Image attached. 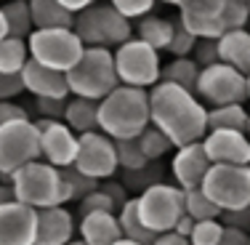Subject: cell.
Masks as SVG:
<instances>
[{
  "label": "cell",
  "mask_w": 250,
  "mask_h": 245,
  "mask_svg": "<svg viewBox=\"0 0 250 245\" xmlns=\"http://www.w3.org/2000/svg\"><path fill=\"white\" fill-rule=\"evenodd\" d=\"M27 62H29L27 40H19V38L0 40V72L3 75H21Z\"/></svg>",
  "instance_id": "cell-29"
},
{
  "label": "cell",
  "mask_w": 250,
  "mask_h": 245,
  "mask_svg": "<svg viewBox=\"0 0 250 245\" xmlns=\"http://www.w3.org/2000/svg\"><path fill=\"white\" fill-rule=\"evenodd\" d=\"M62 176H64V181H67V187H69V202H80L83 197H88L91 192H96L99 184H101V181H96V178L80 173L75 165H72V168H64Z\"/></svg>",
  "instance_id": "cell-33"
},
{
  "label": "cell",
  "mask_w": 250,
  "mask_h": 245,
  "mask_svg": "<svg viewBox=\"0 0 250 245\" xmlns=\"http://www.w3.org/2000/svg\"><path fill=\"white\" fill-rule=\"evenodd\" d=\"M192 229H194V219H189L187 213H184V216L176 221V226H173V232H176V235L187 237V240H189V237H192Z\"/></svg>",
  "instance_id": "cell-48"
},
{
  "label": "cell",
  "mask_w": 250,
  "mask_h": 245,
  "mask_svg": "<svg viewBox=\"0 0 250 245\" xmlns=\"http://www.w3.org/2000/svg\"><path fill=\"white\" fill-rule=\"evenodd\" d=\"M77 213L80 216H88V213H117V208L101 189H96V192H91L88 197H83L77 202Z\"/></svg>",
  "instance_id": "cell-38"
},
{
  "label": "cell",
  "mask_w": 250,
  "mask_h": 245,
  "mask_svg": "<svg viewBox=\"0 0 250 245\" xmlns=\"http://www.w3.org/2000/svg\"><path fill=\"white\" fill-rule=\"evenodd\" d=\"M136 208L144 226L154 235L173 232L176 221L184 216V189L176 184H157L136 195Z\"/></svg>",
  "instance_id": "cell-8"
},
{
  "label": "cell",
  "mask_w": 250,
  "mask_h": 245,
  "mask_svg": "<svg viewBox=\"0 0 250 245\" xmlns=\"http://www.w3.org/2000/svg\"><path fill=\"white\" fill-rule=\"evenodd\" d=\"M200 189L221 208V213L242 211L250 205V168L248 165H210Z\"/></svg>",
  "instance_id": "cell-10"
},
{
  "label": "cell",
  "mask_w": 250,
  "mask_h": 245,
  "mask_svg": "<svg viewBox=\"0 0 250 245\" xmlns=\"http://www.w3.org/2000/svg\"><path fill=\"white\" fill-rule=\"evenodd\" d=\"M29 59L48 69L67 75L85 53L83 40L75 35V29H35L27 40Z\"/></svg>",
  "instance_id": "cell-6"
},
{
  "label": "cell",
  "mask_w": 250,
  "mask_h": 245,
  "mask_svg": "<svg viewBox=\"0 0 250 245\" xmlns=\"http://www.w3.org/2000/svg\"><path fill=\"white\" fill-rule=\"evenodd\" d=\"M226 226L221 219H210V221H194V229L189 243L192 245H218L224 237Z\"/></svg>",
  "instance_id": "cell-35"
},
{
  "label": "cell",
  "mask_w": 250,
  "mask_h": 245,
  "mask_svg": "<svg viewBox=\"0 0 250 245\" xmlns=\"http://www.w3.org/2000/svg\"><path fill=\"white\" fill-rule=\"evenodd\" d=\"M160 3H165V5H173V8H181V3H184V0H160Z\"/></svg>",
  "instance_id": "cell-52"
},
{
  "label": "cell",
  "mask_w": 250,
  "mask_h": 245,
  "mask_svg": "<svg viewBox=\"0 0 250 245\" xmlns=\"http://www.w3.org/2000/svg\"><path fill=\"white\" fill-rule=\"evenodd\" d=\"M115 245H139V243H130V240H120V243H115Z\"/></svg>",
  "instance_id": "cell-53"
},
{
  "label": "cell",
  "mask_w": 250,
  "mask_h": 245,
  "mask_svg": "<svg viewBox=\"0 0 250 245\" xmlns=\"http://www.w3.org/2000/svg\"><path fill=\"white\" fill-rule=\"evenodd\" d=\"M40 160V131L35 120H14L0 128V178Z\"/></svg>",
  "instance_id": "cell-9"
},
{
  "label": "cell",
  "mask_w": 250,
  "mask_h": 245,
  "mask_svg": "<svg viewBox=\"0 0 250 245\" xmlns=\"http://www.w3.org/2000/svg\"><path fill=\"white\" fill-rule=\"evenodd\" d=\"M112 53H115V69L120 86L152 91L160 83V75H163L160 53L146 43H141L139 38H130L128 43L117 45Z\"/></svg>",
  "instance_id": "cell-7"
},
{
  "label": "cell",
  "mask_w": 250,
  "mask_h": 245,
  "mask_svg": "<svg viewBox=\"0 0 250 245\" xmlns=\"http://www.w3.org/2000/svg\"><path fill=\"white\" fill-rule=\"evenodd\" d=\"M221 221L226 226H234V229L250 235V205L242 208V211H234V213H221Z\"/></svg>",
  "instance_id": "cell-45"
},
{
  "label": "cell",
  "mask_w": 250,
  "mask_h": 245,
  "mask_svg": "<svg viewBox=\"0 0 250 245\" xmlns=\"http://www.w3.org/2000/svg\"><path fill=\"white\" fill-rule=\"evenodd\" d=\"M59 5H62V8H67L72 16H77V14H83L85 8L96 5V0H59Z\"/></svg>",
  "instance_id": "cell-47"
},
{
  "label": "cell",
  "mask_w": 250,
  "mask_h": 245,
  "mask_svg": "<svg viewBox=\"0 0 250 245\" xmlns=\"http://www.w3.org/2000/svg\"><path fill=\"white\" fill-rule=\"evenodd\" d=\"M139 147H141V152H144V157L149 160V163H157V160H163L170 149H176L170 144L168 136H165L163 131H157L154 125H149V128L139 136Z\"/></svg>",
  "instance_id": "cell-32"
},
{
  "label": "cell",
  "mask_w": 250,
  "mask_h": 245,
  "mask_svg": "<svg viewBox=\"0 0 250 245\" xmlns=\"http://www.w3.org/2000/svg\"><path fill=\"white\" fill-rule=\"evenodd\" d=\"M38 211L21 202L0 205V245H35Z\"/></svg>",
  "instance_id": "cell-17"
},
{
  "label": "cell",
  "mask_w": 250,
  "mask_h": 245,
  "mask_svg": "<svg viewBox=\"0 0 250 245\" xmlns=\"http://www.w3.org/2000/svg\"><path fill=\"white\" fill-rule=\"evenodd\" d=\"M213 165H250V139L240 131H208L202 139Z\"/></svg>",
  "instance_id": "cell-15"
},
{
  "label": "cell",
  "mask_w": 250,
  "mask_h": 245,
  "mask_svg": "<svg viewBox=\"0 0 250 245\" xmlns=\"http://www.w3.org/2000/svg\"><path fill=\"white\" fill-rule=\"evenodd\" d=\"M248 168H250V165H248Z\"/></svg>",
  "instance_id": "cell-59"
},
{
  "label": "cell",
  "mask_w": 250,
  "mask_h": 245,
  "mask_svg": "<svg viewBox=\"0 0 250 245\" xmlns=\"http://www.w3.org/2000/svg\"><path fill=\"white\" fill-rule=\"evenodd\" d=\"M67 101L69 99H35V107H38L40 117H45V120H64Z\"/></svg>",
  "instance_id": "cell-41"
},
{
  "label": "cell",
  "mask_w": 250,
  "mask_h": 245,
  "mask_svg": "<svg viewBox=\"0 0 250 245\" xmlns=\"http://www.w3.org/2000/svg\"><path fill=\"white\" fill-rule=\"evenodd\" d=\"M149 120L176 149L202 141L208 134V110L197 93L170 83H157L149 91Z\"/></svg>",
  "instance_id": "cell-1"
},
{
  "label": "cell",
  "mask_w": 250,
  "mask_h": 245,
  "mask_svg": "<svg viewBox=\"0 0 250 245\" xmlns=\"http://www.w3.org/2000/svg\"><path fill=\"white\" fill-rule=\"evenodd\" d=\"M64 123H67L77 136L99 131V101L69 96L67 112H64Z\"/></svg>",
  "instance_id": "cell-23"
},
{
  "label": "cell",
  "mask_w": 250,
  "mask_h": 245,
  "mask_svg": "<svg viewBox=\"0 0 250 245\" xmlns=\"http://www.w3.org/2000/svg\"><path fill=\"white\" fill-rule=\"evenodd\" d=\"M117 221H120V229H123V240L139 243V245H154V240H157V235L146 229L144 221L139 219L136 197H130L120 211H117Z\"/></svg>",
  "instance_id": "cell-25"
},
{
  "label": "cell",
  "mask_w": 250,
  "mask_h": 245,
  "mask_svg": "<svg viewBox=\"0 0 250 245\" xmlns=\"http://www.w3.org/2000/svg\"><path fill=\"white\" fill-rule=\"evenodd\" d=\"M197 99L208 101L210 107H226V104H242L248 101V77L237 72L234 67L218 62L213 67L200 69L197 80Z\"/></svg>",
  "instance_id": "cell-11"
},
{
  "label": "cell",
  "mask_w": 250,
  "mask_h": 245,
  "mask_svg": "<svg viewBox=\"0 0 250 245\" xmlns=\"http://www.w3.org/2000/svg\"><path fill=\"white\" fill-rule=\"evenodd\" d=\"M75 168L80 171V173H85V176L96 178V181L115 178V173L120 171L115 139H109V136L101 134V131L83 134L80 136V144H77Z\"/></svg>",
  "instance_id": "cell-12"
},
{
  "label": "cell",
  "mask_w": 250,
  "mask_h": 245,
  "mask_svg": "<svg viewBox=\"0 0 250 245\" xmlns=\"http://www.w3.org/2000/svg\"><path fill=\"white\" fill-rule=\"evenodd\" d=\"M35 29H72L75 16L59 5V0H27Z\"/></svg>",
  "instance_id": "cell-22"
},
{
  "label": "cell",
  "mask_w": 250,
  "mask_h": 245,
  "mask_svg": "<svg viewBox=\"0 0 250 245\" xmlns=\"http://www.w3.org/2000/svg\"><path fill=\"white\" fill-rule=\"evenodd\" d=\"M11 202H16L14 184H11L8 178H3V181H0V205H11Z\"/></svg>",
  "instance_id": "cell-49"
},
{
  "label": "cell",
  "mask_w": 250,
  "mask_h": 245,
  "mask_svg": "<svg viewBox=\"0 0 250 245\" xmlns=\"http://www.w3.org/2000/svg\"><path fill=\"white\" fill-rule=\"evenodd\" d=\"M115 149H117V163H120L123 171H139L144 165H149V160L144 157V152L139 147V139L115 141Z\"/></svg>",
  "instance_id": "cell-34"
},
{
  "label": "cell",
  "mask_w": 250,
  "mask_h": 245,
  "mask_svg": "<svg viewBox=\"0 0 250 245\" xmlns=\"http://www.w3.org/2000/svg\"><path fill=\"white\" fill-rule=\"evenodd\" d=\"M8 181L14 184L16 202L29 205L35 211H45V208H56L69 202V187L64 181L62 171L43 163V160L19 168Z\"/></svg>",
  "instance_id": "cell-3"
},
{
  "label": "cell",
  "mask_w": 250,
  "mask_h": 245,
  "mask_svg": "<svg viewBox=\"0 0 250 245\" xmlns=\"http://www.w3.org/2000/svg\"><path fill=\"white\" fill-rule=\"evenodd\" d=\"M154 245H192V243H189L187 237L176 235V232H165V235H157Z\"/></svg>",
  "instance_id": "cell-50"
},
{
  "label": "cell",
  "mask_w": 250,
  "mask_h": 245,
  "mask_svg": "<svg viewBox=\"0 0 250 245\" xmlns=\"http://www.w3.org/2000/svg\"><path fill=\"white\" fill-rule=\"evenodd\" d=\"M245 77H248V99H250V72H248Z\"/></svg>",
  "instance_id": "cell-54"
},
{
  "label": "cell",
  "mask_w": 250,
  "mask_h": 245,
  "mask_svg": "<svg viewBox=\"0 0 250 245\" xmlns=\"http://www.w3.org/2000/svg\"><path fill=\"white\" fill-rule=\"evenodd\" d=\"M75 35L85 48H117L133 38L130 22L120 16L112 5H91L75 16Z\"/></svg>",
  "instance_id": "cell-5"
},
{
  "label": "cell",
  "mask_w": 250,
  "mask_h": 245,
  "mask_svg": "<svg viewBox=\"0 0 250 245\" xmlns=\"http://www.w3.org/2000/svg\"><path fill=\"white\" fill-rule=\"evenodd\" d=\"M21 80H24V93H32L35 99H69L67 75L43 67L32 59L21 69Z\"/></svg>",
  "instance_id": "cell-18"
},
{
  "label": "cell",
  "mask_w": 250,
  "mask_h": 245,
  "mask_svg": "<svg viewBox=\"0 0 250 245\" xmlns=\"http://www.w3.org/2000/svg\"><path fill=\"white\" fill-rule=\"evenodd\" d=\"M35 125H38V131H40V160L53 165V168H59V171L72 168L75 157H77L80 136H77L64 120H45V117H38Z\"/></svg>",
  "instance_id": "cell-13"
},
{
  "label": "cell",
  "mask_w": 250,
  "mask_h": 245,
  "mask_svg": "<svg viewBox=\"0 0 250 245\" xmlns=\"http://www.w3.org/2000/svg\"><path fill=\"white\" fill-rule=\"evenodd\" d=\"M210 157H208L202 141H194V144L178 147L173 160H170V173H173V184L181 187L184 192L187 189H197L202 187V178L210 171Z\"/></svg>",
  "instance_id": "cell-16"
},
{
  "label": "cell",
  "mask_w": 250,
  "mask_h": 245,
  "mask_svg": "<svg viewBox=\"0 0 250 245\" xmlns=\"http://www.w3.org/2000/svg\"><path fill=\"white\" fill-rule=\"evenodd\" d=\"M69 96L101 101L106 99L117 86V69H115V53L109 48H85L83 59L67 72Z\"/></svg>",
  "instance_id": "cell-4"
},
{
  "label": "cell",
  "mask_w": 250,
  "mask_h": 245,
  "mask_svg": "<svg viewBox=\"0 0 250 245\" xmlns=\"http://www.w3.org/2000/svg\"><path fill=\"white\" fill-rule=\"evenodd\" d=\"M14 120H32V117H29L27 110L21 104H16V101H0V128H3L5 123H14Z\"/></svg>",
  "instance_id": "cell-44"
},
{
  "label": "cell",
  "mask_w": 250,
  "mask_h": 245,
  "mask_svg": "<svg viewBox=\"0 0 250 245\" xmlns=\"http://www.w3.org/2000/svg\"><path fill=\"white\" fill-rule=\"evenodd\" d=\"M0 8H3L5 24H8V38L29 40V35L35 32V22H32V11H29L27 0H8Z\"/></svg>",
  "instance_id": "cell-28"
},
{
  "label": "cell",
  "mask_w": 250,
  "mask_h": 245,
  "mask_svg": "<svg viewBox=\"0 0 250 245\" xmlns=\"http://www.w3.org/2000/svg\"><path fill=\"white\" fill-rule=\"evenodd\" d=\"M192 59L197 62V67H200V69L218 64V62H221V59H218V40H197Z\"/></svg>",
  "instance_id": "cell-40"
},
{
  "label": "cell",
  "mask_w": 250,
  "mask_h": 245,
  "mask_svg": "<svg viewBox=\"0 0 250 245\" xmlns=\"http://www.w3.org/2000/svg\"><path fill=\"white\" fill-rule=\"evenodd\" d=\"M197 80H200V67L192 56L173 59L170 64H165L163 75H160V83H170V86H178L192 93L197 91Z\"/></svg>",
  "instance_id": "cell-27"
},
{
  "label": "cell",
  "mask_w": 250,
  "mask_h": 245,
  "mask_svg": "<svg viewBox=\"0 0 250 245\" xmlns=\"http://www.w3.org/2000/svg\"><path fill=\"white\" fill-rule=\"evenodd\" d=\"M184 213L194 221H210V219H221V208L210 200L202 189H187L184 192Z\"/></svg>",
  "instance_id": "cell-30"
},
{
  "label": "cell",
  "mask_w": 250,
  "mask_h": 245,
  "mask_svg": "<svg viewBox=\"0 0 250 245\" xmlns=\"http://www.w3.org/2000/svg\"><path fill=\"white\" fill-rule=\"evenodd\" d=\"M248 139H250V120H248Z\"/></svg>",
  "instance_id": "cell-56"
},
{
  "label": "cell",
  "mask_w": 250,
  "mask_h": 245,
  "mask_svg": "<svg viewBox=\"0 0 250 245\" xmlns=\"http://www.w3.org/2000/svg\"><path fill=\"white\" fill-rule=\"evenodd\" d=\"M248 22H250L248 3H240V0H224V5H221L224 32H231V29H245Z\"/></svg>",
  "instance_id": "cell-36"
},
{
  "label": "cell",
  "mask_w": 250,
  "mask_h": 245,
  "mask_svg": "<svg viewBox=\"0 0 250 245\" xmlns=\"http://www.w3.org/2000/svg\"><path fill=\"white\" fill-rule=\"evenodd\" d=\"M194 45H197V38L192 32H187L181 24L176 22V29H173V40L168 45V53L173 59H184V56H192L194 53Z\"/></svg>",
  "instance_id": "cell-39"
},
{
  "label": "cell",
  "mask_w": 250,
  "mask_h": 245,
  "mask_svg": "<svg viewBox=\"0 0 250 245\" xmlns=\"http://www.w3.org/2000/svg\"><path fill=\"white\" fill-rule=\"evenodd\" d=\"M248 11H250V3H248Z\"/></svg>",
  "instance_id": "cell-58"
},
{
  "label": "cell",
  "mask_w": 250,
  "mask_h": 245,
  "mask_svg": "<svg viewBox=\"0 0 250 245\" xmlns=\"http://www.w3.org/2000/svg\"><path fill=\"white\" fill-rule=\"evenodd\" d=\"M120 181H123L128 189H133V192L141 195L144 189H149V187L165 184V171H163V165L149 163V165H144V168H139V171H123V178H120Z\"/></svg>",
  "instance_id": "cell-31"
},
{
  "label": "cell",
  "mask_w": 250,
  "mask_h": 245,
  "mask_svg": "<svg viewBox=\"0 0 250 245\" xmlns=\"http://www.w3.org/2000/svg\"><path fill=\"white\" fill-rule=\"evenodd\" d=\"M149 125V91L144 88L117 86L99 101V131L109 139H139Z\"/></svg>",
  "instance_id": "cell-2"
},
{
  "label": "cell",
  "mask_w": 250,
  "mask_h": 245,
  "mask_svg": "<svg viewBox=\"0 0 250 245\" xmlns=\"http://www.w3.org/2000/svg\"><path fill=\"white\" fill-rule=\"evenodd\" d=\"M218 59L237 72H250V32L248 29H231L218 38Z\"/></svg>",
  "instance_id": "cell-21"
},
{
  "label": "cell",
  "mask_w": 250,
  "mask_h": 245,
  "mask_svg": "<svg viewBox=\"0 0 250 245\" xmlns=\"http://www.w3.org/2000/svg\"><path fill=\"white\" fill-rule=\"evenodd\" d=\"M75 237V219L64 205L38 211L35 245H69Z\"/></svg>",
  "instance_id": "cell-19"
},
{
  "label": "cell",
  "mask_w": 250,
  "mask_h": 245,
  "mask_svg": "<svg viewBox=\"0 0 250 245\" xmlns=\"http://www.w3.org/2000/svg\"><path fill=\"white\" fill-rule=\"evenodd\" d=\"M240 3H250V0H240Z\"/></svg>",
  "instance_id": "cell-57"
},
{
  "label": "cell",
  "mask_w": 250,
  "mask_h": 245,
  "mask_svg": "<svg viewBox=\"0 0 250 245\" xmlns=\"http://www.w3.org/2000/svg\"><path fill=\"white\" fill-rule=\"evenodd\" d=\"M69 245H85V243H83V240H72V243H69Z\"/></svg>",
  "instance_id": "cell-55"
},
{
  "label": "cell",
  "mask_w": 250,
  "mask_h": 245,
  "mask_svg": "<svg viewBox=\"0 0 250 245\" xmlns=\"http://www.w3.org/2000/svg\"><path fill=\"white\" fill-rule=\"evenodd\" d=\"M218 245H250V235L234 229V226H226V232H224V237H221V243H218Z\"/></svg>",
  "instance_id": "cell-46"
},
{
  "label": "cell",
  "mask_w": 250,
  "mask_h": 245,
  "mask_svg": "<svg viewBox=\"0 0 250 245\" xmlns=\"http://www.w3.org/2000/svg\"><path fill=\"white\" fill-rule=\"evenodd\" d=\"M80 240L85 245H115L123 240L117 213H88L80 216Z\"/></svg>",
  "instance_id": "cell-20"
},
{
  "label": "cell",
  "mask_w": 250,
  "mask_h": 245,
  "mask_svg": "<svg viewBox=\"0 0 250 245\" xmlns=\"http://www.w3.org/2000/svg\"><path fill=\"white\" fill-rule=\"evenodd\" d=\"M250 115L242 104H226V107H210L208 110V131H240L248 134Z\"/></svg>",
  "instance_id": "cell-26"
},
{
  "label": "cell",
  "mask_w": 250,
  "mask_h": 245,
  "mask_svg": "<svg viewBox=\"0 0 250 245\" xmlns=\"http://www.w3.org/2000/svg\"><path fill=\"white\" fill-rule=\"evenodd\" d=\"M154 3H157V0H109L112 8H115L120 16H125L128 22L149 16L152 8H154Z\"/></svg>",
  "instance_id": "cell-37"
},
{
  "label": "cell",
  "mask_w": 250,
  "mask_h": 245,
  "mask_svg": "<svg viewBox=\"0 0 250 245\" xmlns=\"http://www.w3.org/2000/svg\"><path fill=\"white\" fill-rule=\"evenodd\" d=\"M8 38V24H5V16H3V8H0V40Z\"/></svg>",
  "instance_id": "cell-51"
},
{
  "label": "cell",
  "mask_w": 250,
  "mask_h": 245,
  "mask_svg": "<svg viewBox=\"0 0 250 245\" xmlns=\"http://www.w3.org/2000/svg\"><path fill=\"white\" fill-rule=\"evenodd\" d=\"M21 93H24L21 75H3L0 72V101H14Z\"/></svg>",
  "instance_id": "cell-42"
},
{
  "label": "cell",
  "mask_w": 250,
  "mask_h": 245,
  "mask_svg": "<svg viewBox=\"0 0 250 245\" xmlns=\"http://www.w3.org/2000/svg\"><path fill=\"white\" fill-rule=\"evenodd\" d=\"M99 189H101V192H104L106 197H109L112 202H115L117 211H120L125 202L130 200V197H128V187H125L123 181H115V178H106V181H101V184H99Z\"/></svg>",
  "instance_id": "cell-43"
},
{
  "label": "cell",
  "mask_w": 250,
  "mask_h": 245,
  "mask_svg": "<svg viewBox=\"0 0 250 245\" xmlns=\"http://www.w3.org/2000/svg\"><path fill=\"white\" fill-rule=\"evenodd\" d=\"M173 29H176V22L149 14V16H144V19H139V27H136V38L160 53V51H168L170 40H173Z\"/></svg>",
  "instance_id": "cell-24"
},
{
  "label": "cell",
  "mask_w": 250,
  "mask_h": 245,
  "mask_svg": "<svg viewBox=\"0 0 250 245\" xmlns=\"http://www.w3.org/2000/svg\"><path fill=\"white\" fill-rule=\"evenodd\" d=\"M221 5L224 0H184L178 8V24L197 40H218L224 35Z\"/></svg>",
  "instance_id": "cell-14"
}]
</instances>
